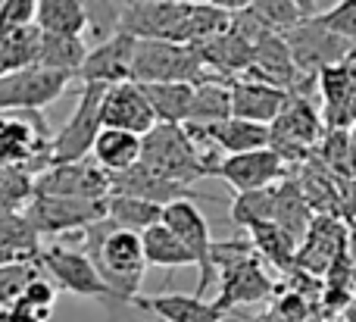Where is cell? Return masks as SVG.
Masks as SVG:
<instances>
[{
	"instance_id": "obj_1",
	"label": "cell",
	"mask_w": 356,
	"mask_h": 322,
	"mask_svg": "<svg viewBox=\"0 0 356 322\" xmlns=\"http://www.w3.org/2000/svg\"><path fill=\"white\" fill-rule=\"evenodd\" d=\"M81 235H85L88 260L94 263V269L106 282V288L116 294V300L122 307H131L135 298L141 294L144 269H147L141 235L138 232L116 229L110 219L85 229Z\"/></svg>"
},
{
	"instance_id": "obj_2",
	"label": "cell",
	"mask_w": 356,
	"mask_h": 322,
	"mask_svg": "<svg viewBox=\"0 0 356 322\" xmlns=\"http://www.w3.org/2000/svg\"><path fill=\"white\" fill-rule=\"evenodd\" d=\"M213 266L219 275V294L213 304L222 313H234L238 307L247 304H263L272 300L275 294V282L263 269L259 257L253 254V244L247 238L238 241H213Z\"/></svg>"
},
{
	"instance_id": "obj_3",
	"label": "cell",
	"mask_w": 356,
	"mask_h": 322,
	"mask_svg": "<svg viewBox=\"0 0 356 322\" xmlns=\"http://www.w3.org/2000/svg\"><path fill=\"white\" fill-rule=\"evenodd\" d=\"M141 163L156 172L160 179L175 182V185H194L203 175H213L209 160L200 154L184 125H160L156 122L147 135L141 138Z\"/></svg>"
},
{
	"instance_id": "obj_4",
	"label": "cell",
	"mask_w": 356,
	"mask_h": 322,
	"mask_svg": "<svg viewBox=\"0 0 356 322\" xmlns=\"http://www.w3.org/2000/svg\"><path fill=\"white\" fill-rule=\"evenodd\" d=\"M50 125L41 110L0 113V163L35 179L50 166Z\"/></svg>"
},
{
	"instance_id": "obj_5",
	"label": "cell",
	"mask_w": 356,
	"mask_h": 322,
	"mask_svg": "<svg viewBox=\"0 0 356 322\" xmlns=\"http://www.w3.org/2000/svg\"><path fill=\"white\" fill-rule=\"evenodd\" d=\"M209 79L200 54L188 44L135 41L131 81L135 85H200Z\"/></svg>"
},
{
	"instance_id": "obj_6",
	"label": "cell",
	"mask_w": 356,
	"mask_h": 322,
	"mask_svg": "<svg viewBox=\"0 0 356 322\" xmlns=\"http://www.w3.org/2000/svg\"><path fill=\"white\" fill-rule=\"evenodd\" d=\"M38 263H41L44 275L56 285V291H69L75 298H91L106 307H122L116 300V294L106 288V282L100 279V273L88 260L85 250L66 248V244H47L38 254Z\"/></svg>"
},
{
	"instance_id": "obj_7",
	"label": "cell",
	"mask_w": 356,
	"mask_h": 322,
	"mask_svg": "<svg viewBox=\"0 0 356 322\" xmlns=\"http://www.w3.org/2000/svg\"><path fill=\"white\" fill-rule=\"evenodd\" d=\"M282 35L291 50V60H294L297 72L309 81L319 79L322 69L344 63L356 50L350 41H344V38H338L332 29H325V25L319 22V16L300 19L294 29L282 31Z\"/></svg>"
},
{
	"instance_id": "obj_8",
	"label": "cell",
	"mask_w": 356,
	"mask_h": 322,
	"mask_svg": "<svg viewBox=\"0 0 356 322\" xmlns=\"http://www.w3.org/2000/svg\"><path fill=\"white\" fill-rule=\"evenodd\" d=\"M31 229L38 238H60L72 232H85L91 225L106 219V200H79V198H50V194H35L25 207Z\"/></svg>"
},
{
	"instance_id": "obj_9",
	"label": "cell",
	"mask_w": 356,
	"mask_h": 322,
	"mask_svg": "<svg viewBox=\"0 0 356 322\" xmlns=\"http://www.w3.org/2000/svg\"><path fill=\"white\" fill-rule=\"evenodd\" d=\"M104 85H81L79 91V104H75L69 122L50 141V160L54 163H79L88 160L94 141H97L100 129V104H104ZM50 163V166H54Z\"/></svg>"
},
{
	"instance_id": "obj_10",
	"label": "cell",
	"mask_w": 356,
	"mask_h": 322,
	"mask_svg": "<svg viewBox=\"0 0 356 322\" xmlns=\"http://www.w3.org/2000/svg\"><path fill=\"white\" fill-rule=\"evenodd\" d=\"M269 147L282 156V163L300 160L309 154L316 141L322 138V116L307 94H288L282 113L275 116V122L269 125Z\"/></svg>"
},
{
	"instance_id": "obj_11",
	"label": "cell",
	"mask_w": 356,
	"mask_h": 322,
	"mask_svg": "<svg viewBox=\"0 0 356 322\" xmlns=\"http://www.w3.org/2000/svg\"><path fill=\"white\" fill-rule=\"evenodd\" d=\"M72 75L54 72L44 66H25L0 75V113L44 110L66 94Z\"/></svg>"
},
{
	"instance_id": "obj_12",
	"label": "cell",
	"mask_w": 356,
	"mask_h": 322,
	"mask_svg": "<svg viewBox=\"0 0 356 322\" xmlns=\"http://www.w3.org/2000/svg\"><path fill=\"white\" fill-rule=\"evenodd\" d=\"M163 225L191 250L197 266V298H203L209 288V282L216 279V266H213V235L209 225L203 219V213L197 210L191 200H175V204L163 207Z\"/></svg>"
},
{
	"instance_id": "obj_13",
	"label": "cell",
	"mask_w": 356,
	"mask_h": 322,
	"mask_svg": "<svg viewBox=\"0 0 356 322\" xmlns=\"http://www.w3.org/2000/svg\"><path fill=\"white\" fill-rule=\"evenodd\" d=\"M191 3L175 0H131L122 6L119 31L131 35L135 41H172L181 44V29L188 19Z\"/></svg>"
},
{
	"instance_id": "obj_14",
	"label": "cell",
	"mask_w": 356,
	"mask_h": 322,
	"mask_svg": "<svg viewBox=\"0 0 356 322\" xmlns=\"http://www.w3.org/2000/svg\"><path fill=\"white\" fill-rule=\"evenodd\" d=\"M35 194L50 198H79V200H106L110 198V175L94 160L54 163L35 175Z\"/></svg>"
},
{
	"instance_id": "obj_15",
	"label": "cell",
	"mask_w": 356,
	"mask_h": 322,
	"mask_svg": "<svg viewBox=\"0 0 356 322\" xmlns=\"http://www.w3.org/2000/svg\"><path fill=\"white\" fill-rule=\"evenodd\" d=\"M131 56H135V38L116 31V35L97 41L94 47H88L85 63L79 66L75 79L81 85H125L131 81Z\"/></svg>"
},
{
	"instance_id": "obj_16",
	"label": "cell",
	"mask_w": 356,
	"mask_h": 322,
	"mask_svg": "<svg viewBox=\"0 0 356 322\" xmlns=\"http://www.w3.org/2000/svg\"><path fill=\"white\" fill-rule=\"evenodd\" d=\"M213 175L225 182L234 194L263 191V188H272L282 182L284 163L275 150L266 147V150H250V154L222 156V160H216Z\"/></svg>"
},
{
	"instance_id": "obj_17",
	"label": "cell",
	"mask_w": 356,
	"mask_h": 322,
	"mask_svg": "<svg viewBox=\"0 0 356 322\" xmlns=\"http://www.w3.org/2000/svg\"><path fill=\"white\" fill-rule=\"evenodd\" d=\"M100 122H104V129L131 131V135L144 138L156 125V116H154V110H150L147 97H144L141 85L125 81V85H113L104 91Z\"/></svg>"
},
{
	"instance_id": "obj_18",
	"label": "cell",
	"mask_w": 356,
	"mask_h": 322,
	"mask_svg": "<svg viewBox=\"0 0 356 322\" xmlns=\"http://www.w3.org/2000/svg\"><path fill=\"white\" fill-rule=\"evenodd\" d=\"M319 88H322V113L332 129H350L356 122V50L338 66H328L319 72Z\"/></svg>"
},
{
	"instance_id": "obj_19",
	"label": "cell",
	"mask_w": 356,
	"mask_h": 322,
	"mask_svg": "<svg viewBox=\"0 0 356 322\" xmlns=\"http://www.w3.org/2000/svg\"><path fill=\"white\" fill-rule=\"evenodd\" d=\"M110 194H125V198L150 200V204L169 207L175 200H207L203 194H197L188 185H175V182L160 179L156 172H150L144 163H135L131 169L119 175H110Z\"/></svg>"
},
{
	"instance_id": "obj_20",
	"label": "cell",
	"mask_w": 356,
	"mask_h": 322,
	"mask_svg": "<svg viewBox=\"0 0 356 322\" xmlns=\"http://www.w3.org/2000/svg\"><path fill=\"white\" fill-rule=\"evenodd\" d=\"M228 94H232V116L259 125L275 122V116L282 113L284 100H288V91H278V88L244 79V75L228 79Z\"/></svg>"
},
{
	"instance_id": "obj_21",
	"label": "cell",
	"mask_w": 356,
	"mask_h": 322,
	"mask_svg": "<svg viewBox=\"0 0 356 322\" xmlns=\"http://www.w3.org/2000/svg\"><path fill=\"white\" fill-rule=\"evenodd\" d=\"M191 135H203V141L216 144L219 150H225V156L234 154H250V150H266L272 141L269 125L247 122V119H225L216 125H184Z\"/></svg>"
},
{
	"instance_id": "obj_22",
	"label": "cell",
	"mask_w": 356,
	"mask_h": 322,
	"mask_svg": "<svg viewBox=\"0 0 356 322\" xmlns=\"http://www.w3.org/2000/svg\"><path fill=\"white\" fill-rule=\"evenodd\" d=\"M194 50L200 54L207 72L216 75V79H241V75H247V69L253 66V44L238 38L232 29L209 38L207 44H200V47H194Z\"/></svg>"
},
{
	"instance_id": "obj_23",
	"label": "cell",
	"mask_w": 356,
	"mask_h": 322,
	"mask_svg": "<svg viewBox=\"0 0 356 322\" xmlns=\"http://www.w3.org/2000/svg\"><path fill=\"white\" fill-rule=\"evenodd\" d=\"M131 307H138V310L150 313V316L163 322H222L225 319V313L213 300H203L197 294H154V298H141L138 294Z\"/></svg>"
},
{
	"instance_id": "obj_24",
	"label": "cell",
	"mask_w": 356,
	"mask_h": 322,
	"mask_svg": "<svg viewBox=\"0 0 356 322\" xmlns=\"http://www.w3.org/2000/svg\"><path fill=\"white\" fill-rule=\"evenodd\" d=\"M91 156L106 175H119L125 169H131L135 163H141V138L119 129H100L97 141L91 147Z\"/></svg>"
},
{
	"instance_id": "obj_25",
	"label": "cell",
	"mask_w": 356,
	"mask_h": 322,
	"mask_svg": "<svg viewBox=\"0 0 356 322\" xmlns=\"http://www.w3.org/2000/svg\"><path fill=\"white\" fill-rule=\"evenodd\" d=\"M232 119V94H228V79H203L194 85V100H191V116L184 125H216Z\"/></svg>"
},
{
	"instance_id": "obj_26",
	"label": "cell",
	"mask_w": 356,
	"mask_h": 322,
	"mask_svg": "<svg viewBox=\"0 0 356 322\" xmlns=\"http://www.w3.org/2000/svg\"><path fill=\"white\" fill-rule=\"evenodd\" d=\"M88 44L85 38L75 35H47L41 31V44H38V66L54 69V72H66L75 79L79 66L85 63Z\"/></svg>"
},
{
	"instance_id": "obj_27",
	"label": "cell",
	"mask_w": 356,
	"mask_h": 322,
	"mask_svg": "<svg viewBox=\"0 0 356 322\" xmlns=\"http://www.w3.org/2000/svg\"><path fill=\"white\" fill-rule=\"evenodd\" d=\"M106 219H110L116 229L144 235L147 229L163 223V207L150 204V200L125 198V194H110V198H106Z\"/></svg>"
},
{
	"instance_id": "obj_28",
	"label": "cell",
	"mask_w": 356,
	"mask_h": 322,
	"mask_svg": "<svg viewBox=\"0 0 356 322\" xmlns=\"http://www.w3.org/2000/svg\"><path fill=\"white\" fill-rule=\"evenodd\" d=\"M160 125H184L191 116L194 85H141Z\"/></svg>"
},
{
	"instance_id": "obj_29",
	"label": "cell",
	"mask_w": 356,
	"mask_h": 322,
	"mask_svg": "<svg viewBox=\"0 0 356 322\" xmlns=\"http://www.w3.org/2000/svg\"><path fill=\"white\" fill-rule=\"evenodd\" d=\"M35 25L47 35H75L88 31V16L81 0H38Z\"/></svg>"
},
{
	"instance_id": "obj_30",
	"label": "cell",
	"mask_w": 356,
	"mask_h": 322,
	"mask_svg": "<svg viewBox=\"0 0 356 322\" xmlns=\"http://www.w3.org/2000/svg\"><path fill=\"white\" fill-rule=\"evenodd\" d=\"M247 232H250V238H247V241L253 244V254H257V257L275 263L278 269H294L297 248H300V244H297L294 238L282 229V225L259 223V225H253V229H247Z\"/></svg>"
},
{
	"instance_id": "obj_31",
	"label": "cell",
	"mask_w": 356,
	"mask_h": 322,
	"mask_svg": "<svg viewBox=\"0 0 356 322\" xmlns=\"http://www.w3.org/2000/svg\"><path fill=\"white\" fill-rule=\"evenodd\" d=\"M144 244V260L147 266H160V269H178V266H194V257L184 248L181 241L166 229V225H154L141 235Z\"/></svg>"
},
{
	"instance_id": "obj_32",
	"label": "cell",
	"mask_w": 356,
	"mask_h": 322,
	"mask_svg": "<svg viewBox=\"0 0 356 322\" xmlns=\"http://www.w3.org/2000/svg\"><path fill=\"white\" fill-rule=\"evenodd\" d=\"M275 225H282L297 244L309 229V204L303 198L300 185L278 182L275 185Z\"/></svg>"
},
{
	"instance_id": "obj_33",
	"label": "cell",
	"mask_w": 356,
	"mask_h": 322,
	"mask_svg": "<svg viewBox=\"0 0 356 322\" xmlns=\"http://www.w3.org/2000/svg\"><path fill=\"white\" fill-rule=\"evenodd\" d=\"M38 44H41V29H13L0 31V75L16 72L25 66H38Z\"/></svg>"
},
{
	"instance_id": "obj_34",
	"label": "cell",
	"mask_w": 356,
	"mask_h": 322,
	"mask_svg": "<svg viewBox=\"0 0 356 322\" xmlns=\"http://www.w3.org/2000/svg\"><path fill=\"white\" fill-rule=\"evenodd\" d=\"M0 250L19 257V260H38V254H41V238L31 229L25 210L3 213V216H0Z\"/></svg>"
},
{
	"instance_id": "obj_35",
	"label": "cell",
	"mask_w": 356,
	"mask_h": 322,
	"mask_svg": "<svg viewBox=\"0 0 356 322\" xmlns=\"http://www.w3.org/2000/svg\"><path fill=\"white\" fill-rule=\"evenodd\" d=\"M232 223L244 229H253L259 223H275V185L263 191L238 194L232 204Z\"/></svg>"
},
{
	"instance_id": "obj_36",
	"label": "cell",
	"mask_w": 356,
	"mask_h": 322,
	"mask_svg": "<svg viewBox=\"0 0 356 322\" xmlns=\"http://www.w3.org/2000/svg\"><path fill=\"white\" fill-rule=\"evenodd\" d=\"M35 198V179L22 169L0 163V216L3 213H22Z\"/></svg>"
},
{
	"instance_id": "obj_37",
	"label": "cell",
	"mask_w": 356,
	"mask_h": 322,
	"mask_svg": "<svg viewBox=\"0 0 356 322\" xmlns=\"http://www.w3.org/2000/svg\"><path fill=\"white\" fill-rule=\"evenodd\" d=\"M41 263L38 260H16V263H3L0 266V307H10L22 298L25 285L35 275H41Z\"/></svg>"
},
{
	"instance_id": "obj_38",
	"label": "cell",
	"mask_w": 356,
	"mask_h": 322,
	"mask_svg": "<svg viewBox=\"0 0 356 322\" xmlns=\"http://www.w3.org/2000/svg\"><path fill=\"white\" fill-rule=\"evenodd\" d=\"M250 10L257 13L263 22H269L275 31H288L300 22V13L291 0H250Z\"/></svg>"
},
{
	"instance_id": "obj_39",
	"label": "cell",
	"mask_w": 356,
	"mask_h": 322,
	"mask_svg": "<svg viewBox=\"0 0 356 322\" xmlns=\"http://www.w3.org/2000/svg\"><path fill=\"white\" fill-rule=\"evenodd\" d=\"M319 22L356 47V0H338L332 10L319 13Z\"/></svg>"
},
{
	"instance_id": "obj_40",
	"label": "cell",
	"mask_w": 356,
	"mask_h": 322,
	"mask_svg": "<svg viewBox=\"0 0 356 322\" xmlns=\"http://www.w3.org/2000/svg\"><path fill=\"white\" fill-rule=\"evenodd\" d=\"M272 313H275L282 322H307L313 316V300L303 298V294H297L294 288H288V291L282 294H272Z\"/></svg>"
},
{
	"instance_id": "obj_41",
	"label": "cell",
	"mask_w": 356,
	"mask_h": 322,
	"mask_svg": "<svg viewBox=\"0 0 356 322\" xmlns=\"http://www.w3.org/2000/svg\"><path fill=\"white\" fill-rule=\"evenodd\" d=\"M38 0H0V31L35 25Z\"/></svg>"
},
{
	"instance_id": "obj_42",
	"label": "cell",
	"mask_w": 356,
	"mask_h": 322,
	"mask_svg": "<svg viewBox=\"0 0 356 322\" xmlns=\"http://www.w3.org/2000/svg\"><path fill=\"white\" fill-rule=\"evenodd\" d=\"M56 294H60V291H56V285L41 273V275H35V279L25 285V291H22V298H19V300H22V304H29L31 310L47 313V316H50V313H54V304H56Z\"/></svg>"
},
{
	"instance_id": "obj_43",
	"label": "cell",
	"mask_w": 356,
	"mask_h": 322,
	"mask_svg": "<svg viewBox=\"0 0 356 322\" xmlns=\"http://www.w3.org/2000/svg\"><path fill=\"white\" fill-rule=\"evenodd\" d=\"M47 319H50L47 313L31 310L22 300H16V304H10V307H0V322H47Z\"/></svg>"
},
{
	"instance_id": "obj_44",
	"label": "cell",
	"mask_w": 356,
	"mask_h": 322,
	"mask_svg": "<svg viewBox=\"0 0 356 322\" xmlns=\"http://www.w3.org/2000/svg\"><path fill=\"white\" fill-rule=\"evenodd\" d=\"M213 6H219L222 13H228V16H234V13H244L250 10V0H209Z\"/></svg>"
},
{
	"instance_id": "obj_45",
	"label": "cell",
	"mask_w": 356,
	"mask_h": 322,
	"mask_svg": "<svg viewBox=\"0 0 356 322\" xmlns=\"http://www.w3.org/2000/svg\"><path fill=\"white\" fill-rule=\"evenodd\" d=\"M291 3L297 6V13H300L303 19L319 16V0H291Z\"/></svg>"
},
{
	"instance_id": "obj_46",
	"label": "cell",
	"mask_w": 356,
	"mask_h": 322,
	"mask_svg": "<svg viewBox=\"0 0 356 322\" xmlns=\"http://www.w3.org/2000/svg\"><path fill=\"white\" fill-rule=\"evenodd\" d=\"M244 322H282L272 310H263V313H253V316H244Z\"/></svg>"
},
{
	"instance_id": "obj_47",
	"label": "cell",
	"mask_w": 356,
	"mask_h": 322,
	"mask_svg": "<svg viewBox=\"0 0 356 322\" xmlns=\"http://www.w3.org/2000/svg\"><path fill=\"white\" fill-rule=\"evenodd\" d=\"M344 319H347V322H356V298L350 300V304H347V310H344Z\"/></svg>"
},
{
	"instance_id": "obj_48",
	"label": "cell",
	"mask_w": 356,
	"mask_h": 322,
	"mask_svg": "<svg viewBox=\"0 0 356 322\" xmlns=\"http://www.w3.org/2000/svg\"><path fill=\"white\" fill-rule=\"evenodd\" d=\"M307 322H325V316H319V313H313V316H309Z\"/></svg>"
},
{
	"instance_id": "obj_49",
	"label": "cell",
	"mask_w": 356,
	"mask_h": 322,
	"mask_svg": "<svg viewBox=\"0 0 356 322\" xmlns=\"http://www.w3.org/2000/svg\"><path fill=\"white\" fill-rule=\"evenodd\" d=\"M175 3H209V0H175Z\"/></svg>"
}]
</instances>
